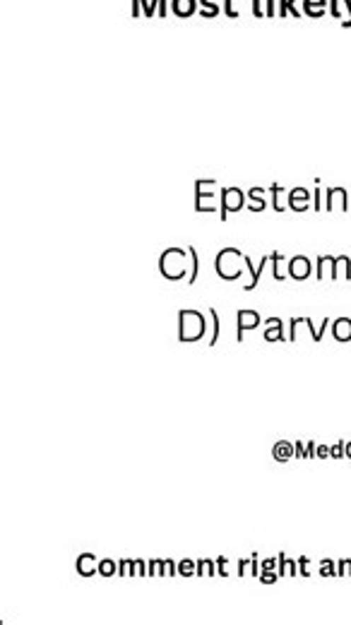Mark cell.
<instances>
[{
	"label": "cell",
	"mask_w": 351,
	"mask_h": 625,
	"mask_svg": "<svg viewBox=\"0 0 351 625\" xmlns=\"http://www.w3.org/2000/svg\"><path fill=\"white\" fill-rule=\"evenodd\" d=\"M178 339L180 342H200V339L205 337V332H207V320H205L202 313L197 311H190V308H183V311L178 313Z\"/></svg>",
	"instance_id": "obj_1"
},
{
	"label": "cell",
	"mask_w": 351,
	"mask_h": 625,
	"mask_svg": "<svg viewBox=\"0 0 351 625\" xmlns=\"http://www.w3.org/2000/svg\"><path fill=\"white\" fill-rule=\"evenodd\" d=\"M185 255L180 251H176V248H171V251H166L164 255H161V275H164L166 279H180L185 275Z\"/></svg>",
	"instance_id": "obj_2"
},
{
	"label": "cell",
	"mask_w": 351,
	"mask_h": 625,
	"mask_svg": "<svg viewBox=\"0 0 351 625\" xmlns=\"http://www.w3.org/2000/svg\"><path fill=\"white\" fill-rule=\"evenodd\" d=\"M229 258H234V260H238V258H243V255H241L238 251H236V255H234V248H229V253L224 251L219 258H217V272H219V277L221 279H238L241 277V267H238V263L236 265H229L226 260Z\"/></svg>",
	"instance_id": "obj_3"
},
{
	"label": "cell",
	"mask_w": 351,
	"mask_h": 625,
	"mask_svg": "<svg viewBox=\"0 0 351 625\" xmlns=\"http://www.w3.org/2000/svg\"><path fill=\"white\" fill-rule=\"evenodd\" d=\"M236 320H238V332H236V339H238V342H243V335L248 330H255V327L263 323L260 313L248 311V308H241V311L236 313Z\"/></svg>",
	"instance_id": "obj_4"
},
{
	"label": "cell",
	"mask_w": 351,
	"mask_h": 625,
	"mask_svg": "<svg viewBox=\"0 0 351 625\" xmlns=\"http://www.w3.org/2000/svg\"><path fill=\"white\" fill-rule=\"evenodd\" d=\"M118 573H120V578H147L144 561H120Z\"/></svg>",
	"instance_id": "obj_5"
},
{
	"label": "cell",
	"mask_w": 351,
	"mask_h": 625,
	"mask_svg": "<svg viewBox=\"0 0 351 625\" xmlns=\"http://www.w3.org/2000/svg\"><path fill=\"white\" fill-rule=\"evenodd\" d=\"M77 573H80L82 578H92L94 573H99V561H96V556L82 554L80 558H77Z\"/></svg>",
	"instance_id": "obj_6"
},
{
	"label": "cell",
	"mask_w": 351,
	"mask_h": 625,
	"mask_svg": "<svg viewBox=\"0 0 351 625\" xmlns=\"http://www.w3.org/2000/svg\"><path fill=\"white\" fill-rule=\"evenodd\" d=\"M332 335L337 342H351V318H337L332 323Z\"/></svg>",
	"instance_id": "obj_7"
},
{
	"label": "cell",
	"mask_w": 351,
	"mask_h": 625,
	"mask_svg": "<svg viewBox=\"0 0 351 625\" xmlns=\"http://www.w3.org/2000/svg\"><path fill=\"white\" fill-rule=\"evenodd\" d=\"M272 457H275V462H289L292 457H296L294 442H289V440L275 442V447H272Z\"/></svg>",
	"instance_id": "obj_8"
},
{
	"label": "cell",
	"mask_w": 351,
	"mask_h": 625,
	"mask_svg": "<svg viewBox=\"0 0 351 625\" xmlns=\"http://www.w3.org/2000/svg\"><path fill=\"white\" fill-rule=\"evenodd\" d=\"M289 275L294 279H306L311 275V260L308 258H294L292 265H289Z\"/></svg>",
	"instance_id": "obj_9"
},
{
	"label": "cell",
	"mask_w": 351,
	"mask_h": 625,
	"mask_svg": "<svg viewBox=\"0 0 351 625\" xmlns=\"http://www.w3.org/2000/svg\"><path fill=\"white\" fill-rule=\"evenodd\" d=\"M267 330H265V339H267V342H284V323L280 318H270L267 323Z\"/></svg>",
	"instance_id": "obj_10"
},
{
	"label": "cell",
	"mask_w": 351,
	"mask_h": 625,
	"mask_svg": "<svg viewBox=\"0 0 351 625\" xmlns=\"http://www.w3.org/2000/svg\"><path fill=\"white\" fill-rule=\"evenodd\" d=\"M241 205H243V195H241V190H234V188L224 190V210L236 212V210H241ZM226 212H224V217H226Z\"/></svg>",
	"instance_id": "obj_11"
},
{
	"label": "cell",
	"mask_w": 351,
	"mask_h": 625,
	"mask_svg": "<svg viewBox=\"0 0 351 625\" xmlns=\"http://www.w3.org/2000/svg\"><path fill=\"white\" fill-rule=\"evenodd\" d=\"M280 578H296L299 575V563L294 558H287L284 554H280V568H277Z\"/></svg>",
	"instance_id": "obj_12"
},
{
	"label": "cell",
	"mask_w": 351,
	"mask_h": 625,
	"mask_svg": "<svg viewBox=\"0 0 351 625\" xmlns=\"http://www.w3.org/2000/svg\"><path fill=\"white\" fill-rule=\"evenodd\" d=\"M217 575V563L209 558H200L197 561V578H214Z\"/></svg>",
	"instance_id": "obj_13"
},
{
	"label": "cell",
	"mask_w": 351,
	"mask_h": 625,
	"mask_svg": "<svg viewBox=\"0 0 351 625\" xmlns=\"http://www.w3.org/2000/svg\"><path fill=\"white\" fill-rule=\"evenodd\" d=\"M178 575H180V578H192V575H197V563L190 561V558L180 561L178 563Z\"/></svg>",
	"instance_id": "obj_14"
},
{
	"label": "cell",
	"mask_w": 351,
	"mask_h": 625,
	"mask_svg": "<svg viewBox=\"0 0 351 625\" xmlns=\"http://www.w3.org/2000/svg\"><path fill=\"white\" fill-rule=\"evenodd\" d=\"M320 575L323 578H337V563L332 558H323L320 561Z\"/></svg>",
	"instance_id": "obj_15"
},
{
	"label": "cell",
	"mask_w": 351,
	"mask_h": 625,
	"mask_svg": "<svg viewBox=\"0 0 351 625\" xmlns=\"http://www.w3.org/2000/svg\"><path fill=\"white\" fill-rule=\"evenodd\" d=\"M209 318H212V339H209V347L217 344V337H219V315H217L214 308H209Z\"/></svg>",
	"instance_id": "obj_16"
},
{
	"label": "cell",
	"mask_w": 351,
	"mask_h": 625,
	"mask_svg": "<svg viewBox=\"0 0 351 625\" xmlns=\"http://www.w3.org/2000/svg\"><path fill=\"white\" fill-rule=\"evenodd\" d=\"M147 578H164V561H149L147 568Z\"/></svg>",
	"instance_id": "obj_17"
},
{
	"label": "cell",
	"mask_w": 351,
	"mask_h": 625,
	"mask_svg": "<svg viewBox=\"0 0 351 625\" xmlns=\"http://www.w3.org/2000/svg\"><path fill=\"white\" fill-rule=\"evenodd\" d=\"M116 570H118V563L116 561H101L99 563V573L104 575V578H113V575H116Z\"/></svg>",
	"instance_id": "obj_18"
},
{
	"label": "cell",
	"mask_w": 351,
	"mask_h": 625,
	"mask_svg": "<svg viewBox=\"0 0 351 625\" xmlns=\"http://www.w3.org/2000/svg\"><path fill=\"white\" fill-rule=\"evenodd\" d=\"M258 578L263 585H275V582L280 580V573H277V570H260Z\"/></svg>",
	"instance_id": "obj_19"
},
{
	"label": "cell",
	"mask_w": 351,
	"mask_h": 625,
	"mask_svg": "<svg viewBox=\"0 0 351 625\" xmlns=\"http://www.w3.org/2000/svg\"><path fill=\"white\" fill-rule=\"evenodd\" d=\"M337 578H351V558H342L337 563Z\"/></svg>",
	"instance_id": "obj_20"
},
{
	"label": "cell",
	"mask_w": 351,
	"mask_h": 625,
	"mask_svg": "<svg viewBox=\"0 0 351 625\" xmlns=\"http://www.w3.org/2000/svg\"><path fill=\"white\" fill-rule=\"evenodd\" d=\"M299 575L301 578H311V558L306 556L299 558Z\"/></svg>",
	"instance_id": "obj_21"
},
{
	"label": "cell",
	"mask_w": 351,
	"mask_h": 625,
	"mask_svg": "<svg viewBox=\"0 0 351 625\" xmlns=\"http://www.w3.org/2000/svg\"><path fill=\"white\" fill-rule=\"evenodd\" d=\"M330 457H335V459H342V457H344V440L332 442V447H330Z\"/></svg>",
	"instance_id": "obj_22"
},
{
	"label": "cell",
	"mask_w": 351,
	"mask_h": 625,
	"mask_svg": "<svg viewBox=\"0 0 351 625\" xmlns=\"http://www.w3.org/2000/svg\"><path fill=\"white\" fill-rule=\"evenodd\" d=\"M173 575H178V566L173 561H164V578H173Z\"/></svg>",
	"instance_id": "obj_23"
},
{
	"label": "cell",
	"mask_w": 351,
	"mask_h": 625,
	"mask_svg": "<svg viewBox=\"0 0 351 625\" xmlns=\"http://www.w3.org/2000/svg\"><path fill=\"white\" fill-rule=\"evenodd\" d=\"M316 457L328 459V457H330V445H318V447H316Z\"/></svg>",
	"instance_id": "obj_24"
},
{
	"label": "cell",
	"mask_w": 351,
	"mask_h": 625,
	"mask_svg": "<svg viewBox=\"0 0 351 625\" xmlns=\"http://www.w3.org/2000/svg\"><path fill=\"white\" fill-rule=\"evenodd\" d=\"M260 570H277V561L275 558H265V561L260 563Z\"/></svg>",
	"instance_id": "obj_25"
},
{
	"label": "cell",
	"mask_w": 351,
	"mask_h": 625,
	"mask_svg": "<svg viewBox=\"0 0 351 625\" xmlns=\"http://www.w3.org/2000/svg\"><path fill=\"white\" fill-rule=\"evenodd\" d=\"M294 452H296V457H299V459H308V457H306V447H304V442H294Z\"/></svg>",
	"instance_id": "obj_26"
},
{
	"label": "cell",
	"mask_w": 351,
	"mask_h": 625,
	"mask_svg": "<svg viewBox=\"0 0 351 625\" xmlns=\"http://www.w3.org/2000/svg\"><path fill=\"white\" fill-rule=\"evenodd\" d=\"M217 568H219L221 578H229V573H226V558H217Z\"/></svg>",
	"instance_id": "obj_27"
},
{
	"label": "cell",
	"mask_w": 351,
	"mask_h": 625,
	"mask_svg": "<svg viewBox=\"0 0 351 625\" xmlns=\"http://www.w3.org/2000/svg\"><path fill=\"white\" fill-rule=\"evenodd\" d=\"M316 447H318L316 442H306V457H308V459L316 457Z\"/></svg>",
	"instance_id": "obj_28"
},
{
	"label": "cell",
	"mask_w": 351,
	"mask_h": 625,
	"mask_svg": "<svg viewBox=\"0 0 351 625\" xmlns=\"http://www.w3.org/2000/svg\"><path fill=\"white\" fill-rule=\"evenodd\" d=\"M344 457L351 459V442H344Z\"/></svg>",
	"instance_id": "obj_29"
}]
</instances>
